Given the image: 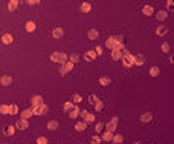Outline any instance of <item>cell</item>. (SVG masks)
<instances>
[{
    "label": "cell",
    "mask_w": 174,
    "mask_h": 144,
    "mask_svg": "<svg viewBox=\"0 0 174 144\" xmlns=\"http://www.w3.org/2000/svg\"><path fill=\"white\" fill-rule=\"evenodd\" d=\"M121 54H123V58H121V63H123V67H125V69L133 67L134 63H136V56H133V54L129 53L126 48L123 50V51H121Z\"/></svg>",
    "instance_id": "6da1fadb"
},
{
    "label": "cell",
    "mask_w": 174,
    "mask_h": 144,
    "mask_svg": "<svg viewBox=\"0 0 174 144\" xmlns=\"http://www.w3.org/2000/svg\"><path fill=\"white\" fill-rule=\"evenodd\" d=\"M50 59L53 61V63H58V64L64 66L67 61H69V54L64 53V51H54V53L50 56Z\"/></svg>",
    "instance_id": "7a4b0ae2"
},
{
    "label": "cell",
    "mask_w": 174,
    "mask_h": 144,
    "mask_svg": "<svg viewBox=\"0 0 174 144\" xmlns=\"http://www.w3.org/2000/svg\"><path fill=\"white\" fill-rule=\"evenodd\" d=\"M120 43V40H118V35H110L107 40H105V46H107V50L110 51H113L115 50V46Z\"/></svg>",
    "instance_id": "3957f363"
},
{
    "label": "cell",
    "mask_w": 174,
    "mask_h": 144,
    "mask_svg": "<svg viewBox=\"0 0 174 144\" xmlns=\"http://www.w3.org/2000/svg\"><path fill=\"white\" fill-rule=\"evenodd\" d=\"M118 122H120V119H118V117H112V119H110V122L105 123V131L115 133V130H117V127H118Z\"/></svg>",
    "instance_id": "277c9868"
},
{
    "label": "cell",
    "mask_w": 174,
    "mask_h": 144,
    "mask_svg": "<svg viewBox=\"0 0 174 144\" xmlns=\"http://www.w3.org/2000/svg\"><path fill=\"white\" fill-rule=\"evenodd\" d=\"M70 71H74V63H70V61H67V63L64 66H61V69H59L61 75H67Z\"/></svg>",
    "instance_id": "5b68a950"
},
{
    "label": "cell",
    "mask_w": 174,
    "mask_h": 144,
    "mask_svg": "<svg viewBox=\"0 0 174 144\" xmlns=\"http://www.w3.org/2000/svg\"><path fill=\"white\" fill-rule=\"evenodd\" d=\"M32 112H34V115H45L46 112H48V106H46V104H42V106H38V107H32Z\"/></svg>",
    "instance_id": "8992f818"
},
{
    "label": "cell",
    "mask_w": 174,
    "mask_h": 144,
    "mask_svg": "<svg viewBox=\"0 0 174 144\" xmlns=\"http://www.w3.org/2000/svg\"><path fill=\"white\" fill-rule=\"evenodd\" d=\"M139 120L142 123H150L153 120V114H152V112H144V114H141Z\"/></svg>",
    "instance_id": "52a82bcc"
},
{
    "label": "cell",
    "mask_w": 174,
    "mask_h": 144,
    "mask_svg": "<svg viewBox=\"0 0 174 144\" xmlns=\"http://www.w3.org/2000/svg\"><path fill=\"white\" fill-rule=\"evenodd\" d=\"M30 104H32V107H38V106H42V104H43V96H40V95L32 96V99H30Z\"/></svg>",
    "instance_id": "ba28073f"
},
{
    "label": "cell",
    "mask_w": 174,
    "mask_h": 144,
    "mask_svg": "<svg viewBox=\"0 0 174 144\" xmlns=\"http://www.w3.org/2000/svg\"><path fill=\"white\" fill-rule=\"evenodd\" d=\"M14 127H16L18 130H27V128H29V122L24 120V119H19L18 122L14 123Z\"/></svg>",
    "instance_id": "9c48e42d"
},
{
    "label": "cell",
    "mask_w": 174,
    "mask_h": 144,
    "mask_svg": "<svg viewBox=\"0 0 174 144\" xmlns=\"http://www.w3.org/2000/svg\"><path fill=\"white\" fill-rule=\"evenodd\" d=\"M142 14H145V16H152V14H155V8H153L152 5H144L142 7Z\"/></svg>",
    "instance_id": "30bf717a"
},
{
    "label": "cell",
    "mask_w": 174,
    "mask_h": 144,
    "mask_svg": "<svg viewBox=\"0 0 174 144\" xmlns=\"http://www.w3.org/2000/svg\"><path fill=\"white\" fill-rule=\"evenodd\" d=\"M11 83H13V79H11L10 75H2L0 77V85H2V87H10Z\"/></svg>",
    "instance_id": "8fae6325"
},
{
    "label": "cell",
    "mask_w": 174,
    "mask_h": 144,
    "mask_svg": "<svg viewBox=\"0 0 174 144\" xmlns=\"http://www.w3.org/2000/svg\"><path fill=\"white\" fill-rule=\"evenodd\" d=\"M97 83H99L101 87H107V85H110V83H112V79H110L109 75H102V77H99V80H97Z\"/></svg>",
    "instance_id": "7c38bea8"
},
{
    "label": "cell",
    "mask_w": 174,
    "mask_h": 144,
    "mask_svg": "<svg viewBox=\"0 0 174 144\" xmlns=\"http://www.w3.org/2000/svg\"><path fill=\"white\" fill-rule=\"evenodd\" d=\"M0 40H2V43H3V45H11L14 38H13V35H11V34H3Z\"/></svg>",
    "instance_id": "4fadbf2b"
},
{
    "label": "cell",
    "mask_w": 174,
    "mask_h": 144,
    "mask_svg": "<svg viewBox=\"0 0 174 144\" xmlns=\"http://www.w3.org/2000/svg\"><path fill=\"white\" fill-rule=\"evenodd\" d=\"M83 58H85L86 61H94V59L97 58V54H96V51H94V50H88V51L83 54Z\"/></svg>",
    "instance_id": "5bb4252c"
},
{
    "label": "cell",
    "mask_w": 174,
    "mask_h": 144,
    "mask_svg": "<svg viewBox=\"0 0 174 144\" xmlns=\"http://www.w3.org/2000/svg\"><path fill=\"white\" fill-rule=\"evenodd\" d=\"M113 133H110V131H104V133H101V138H102V141L104 143H110V141H113Z\"/></svg>",
    "instance_id": "9a60e30c"
},
{
    "label": "cell",
    "mask_w": 174,
    "mask_h": 144,
    "mask_svg": "<svg viewBox=\"0 0 174 144\" xmlns=\"http://www.w3.org/2000/svg\"><path fill=\"white\" fill-rule=\"evenodd\" d=\"M34 115V112H32V109H22L21 111V119H24V120H29L30 117Z\"/></svg>",
    "instance_id": "2e32d148"
},
{
    "label": "cell",
    "mask_w": 174,
    "mask_h": 144,
    "mask_svg": "<svg viewBox=\"0 0 174 144\" xmlns=\"http://www.w3.org/2000/svg\"><path fill=\"white\" fill-rule=\"evenodd\" d=\"M91 10H93V5L90 2H83L80 5V11H82V13H90Z\"/></svg>",
    "instance_id": "e0dca14e"
},
{
    "label": "cell",
    "mask_w": 174,
    "mask_h": 144,
    "mask_svg": "<svg viewBox=\"0 0 174 144\" xmlns=\"http://www.w3.org/2000/svg\"><path fill=\"white\" fill-rule=\"evenodd\" d=\"M155 16H157L158 21H165V19H168V11L166 10H158L155 13Z\"/></svg>",
    "instance_id": "ac0fdd59"
},
{
    "label": "cell",
    "mask_w": 174,
    "mask_h": 144,
    "mask_svg": "<svg viewBox=\"0 0 174 144\" xmlns=\"http://www.w3.org/2000/svg\"><path fill=\"white\" fill-rule=\"evenodd\" d=\"M51 35H53V38H61L64 35V29H62V27H54Z\"/></svg>",
    "instance_id": "d6986e66"
},
{
    "label": "cell",
    "mask_w": 174,
    "mask_h": 144,
    "mask_svg": "<svg viewBox=\"0 0 174 144\" xmlns=\"http://www.w3.org/2000/svg\"><path fill=\"white\" fill-rule=\"evenodd\" d=\"M155 34H157L158 37L166 35V34H168V27H166V26H158V27H157V30H155Z\"/></svg>",
    "instance_id": "ffe728a7"
},
{
    "label": "cell",
    "mask_w": 174,
    "mask_h": 144,
    "mask_svg": "<svg viewBox=\"0 0 174 144\" xmlns=\"http://www.w3.org/2000/svg\"><path fill=\"white\" fill-rule=\"evenodd\" d=\"M97 37H99V30L97 29H90L88 30V38L90 40H97Z\"/></svg>",
    "instance_id": "44dd1931"
},
{
    "label": "cell",
    "mask_w": 174,
    "mask_h": 144,
    "mask_svg": "<svg viewBox=\"0 0 174 144\" xmlns=\"http://www.w3.org/2000/svg\"><path fill=\"white\" fill-rule=\"evenodd\" d=\"M110 58H112L113 61H121L123 54H121V51H118V50H113V51H110Z\"/></svg>",
    "instance_id": "7402d4cb"
},
{
    "label": "cell",
    "mask_w": 174,
    "mask_h": 144,
    "mask_svg": "<svg viewBox=\"0 0 174 144\" xmlns=\"http://www.w3.org/2000/svg\"><path fill=\"white\" fill-rule=\"evenodd\" d=\"M86 127H88V125H86V122H85V120H80V122H77V123H75V130H77V131H80V133L86 130Z\"/></svg>",
    "instance_id": "603a6c76"
},
{
    "label": "cell",
    "mask_w": 174,
    "mask_h": 144,
    "mask_svg": "<svg viewBox=\"0 0 174 144\" xmlns=\"http://www.w3.org/2000/svg\"><path fill=\"white\" fill-rule=\"evenodd\" d=\"M46 127H48L50 131H54V130H58V128H59V122H58V120H50Z\"/></svg>",
    "instance_id": "cb8c5ba5"
},
{
    "label": "cell",
    "mask_w": 174,
    "mask_h": 144,
    "mask_svg": "<svg viewBox=\"0 0 174 144\" xmlns=\"http://www.w3.org/2000/svg\"><path fill=\"white\" fill-rule=\"evenodd\" d=\"M35 29H37V26H35L34 21H27L26 22V32H35Z\"/></svg>",
    "instance_id": "d4e9b609"
},
{
    "label": "cell",
    "mask_w": 174,
    "mask_h": 144,
    "mask_svg": "<svg viewBox=\"0 0 174 144\" xmlns=\"http://www.w3.org/2000/svg\"><path fill=\"white\" fill-rule=\"evenodd\" d=\"M18 7H19V2H18V0H10V2H8V10H10V11L18 10Z\"/></svg>",
    "instance_id": "484cf974"
},
{
    "label": "cell",
    "mask_w": 174,
    "mask_h": 144,
    "mask_svg": "<svg viewBox=\"0 0 174 144\" xmlns=\"http://www.w3.org/2000/svg\"><path fill=\"white\" fill-rule=\"evenodd\" d=\"M104 131H105V123L97 122L96 123V135H101V133H104Z\"/></svg>",
    "instance_id": "4316f807"
},
{
    "label": "cell",
    "mask_w": 174,
    "mask_h": 144,
    "mask_svg": "<svg viewBox=\"0 0 174 144\" xmlns=\"http://www.w3.org/2000/svg\"><path fill=\"white\" fill-rule=\"evenodd\" d=\"M75 107H77V106H75L72 101H67V103H64V111H67V112H72Z\"/></svg>",
    "instance_id": "83f0119b"
},
{
    "label": "cell",
    "mask_w": 174,
    "mask_h": 144,
    "mask_svg": "<svg viewBox=\"0 0 174 144\" xmlns=\"http://www.w3.org/2000/svg\"><path fill=\"white\" fill-rule=\"evenodd\" d=\"M80 112H82V109L77 106V107H75L72 112H69V117H70V119H77L78 115H80Z\"/></svg>",
    "instance_id": "f1b7e54d"
},
{
    "label": "cell",
    "mask_w": 174,
    "mask_h": 144,
    "mask_svg": "<svg viewBox=\"0 0 174 144\" xmlns=\"http://www.w3.org/2000/svg\"><path fill=\"white\" fill-rule=\"evenodd\" d=\"M145 63V56L144 54H137L136 56V63H134V66H142Z\"/></svg>",
    "instance_id": "f546056e"
},
{
    "label": "cell",
    "mask_w": 174,
    "mask_h": 144,
    "mask_svg": "<svg viewBox=\"0 0 174 144\" xmlns=\"http://www.w3.org/2000/svg\"><path fill=\"white\" fill-rule=\"evenodd\" d=\"M149 74L152 77H158V74H160V69H158V66H152V67L149 69Z\"/></svg>",
    "instance_id": "4dcf8cb0"
},
{
    "label": "cell",
    "mask_w": 174,
    "mask_h": 144,
    "mask_svg": "<svg viewBox=\"0 0 174 144\" xmlns=\"http://www.w3.org/2000/svg\"><path fill=\"white\" fill-rule=\"evenodd\" d=\"M83 120L86 122V125H90V123H94V122H96V119H94V114H90V112L86 114V117L83 119Z\"/></svg>",
    "instance_id": "1f68e13d"
},
{
    "label": "cell",
    "mask_w": 174,
    "mask_h": 144,
    "mask_svg": "<svg viewBox=\"0 0 174 144\" xmlns=\"http://www.w3.org/2000/svg\"><path fill=\"white\" fill-rule=\"evenodd\" d=\"M14 133H16V127H14V125L6 127V130H5V135H6V136H13Z\"/></svg>",
    "instance_id": "d6a6232c"
},
{
    "label": "cell",
    "mask_w": 174,
    "mask_h": 144,
    "mask_svg": "<svg viewBox=\"0 0 174 144\" xmlns=\"http://www.w3.org/2000/svg\"><path fill=\"white\" fill-rule=\"evenodd\" d=\"M80 54H78V53H72V54H70V56H69V61H70V63H78V61H80Z\"/></svg>",
    "instance_id": "836d02e7"
},
{
    "label": "cell",
    "mask_w": 174,
    "mask_h": 144,
    "mask_svg": "<svg viewBox=\"0 0 174 144\" xmlns=\"http://www.w3.org/2000/svg\"><path fill=\"white\" fill-rule=\"evenodd\" d=\"M123 141H125V138H123V135H115L113 136V144H123Z\"/></svg>",
    "instance_id": "e575fe53"
},
{
    "label": "cell",
    "mask_w": 174,
    "mask_h": 144,
    "mask_svg": "<svg viewBox=\"0 0 174 144\" xmlns=\"http://www.w3.org/2000/svg\"><path fill=\"white\" fill-rule=\"evenodd\" d=\"M161 51H163V53H169V51H171V43L163 42V43H161Z\"/></svg>",
    "instance_id": "d590c367"
},
{
    "label": "cell",
    "mask_w": 174,
    "mask_h": 144,
    "mask_svg": "<svg viewBox=\"0 0 174 144\" xmlns=\"http://www.w3.org/2000/svg\"><path fill=\"white\" fill-rule=\"evenodd\" d=\"M88 101H90V104L91 106H96L97 103H99V98H97L96 95H90V98H88Z\"/></svg>",
    "instance_id": "8d00e7d4"
},
{
    "label": "cell",
    "mask_w": 174,
    "mask_h": 144,
    "mask_svg": "<svg viewBox=\"0 0 174 144\" xmlns=\"http://www.w3.org/2000/svg\"><path fill=\"white\" fill-rule=\"evenodd\" d=\"M82 95H78V93H75V95H72V103L74 104H80L82 103Z\"/></svg>",
    "instance_id": "74e56055"
},
{
    "label": "cell",
    "mask_w": 174,
    "mask_h": 144,
    "mask_svg": "<svg viewBox=\"0 0 174 144\" xmlns=\"http://www.w3.org/2000/svg\"><path fill=\"white\" fill-rule=\"evenodd\" d=\"M0 114H10V106L8 104H0Z\"/></svg>",
    "instance_id": "f35d334b"
},
{
    "label": "cell",
    "mask_w": 174,
    "mask_h": 144,
    "mask_svg": "<svg viewBox=\"0 0 174 144\" xmlns=\"http://www.w3.org/2000/svg\"><path fill=\"white\" fill-rule=\"evenodd\" d=\"M101 143H102L101 135H94L93 138H91V144H101Z\"/></svg>",
    "instance_id": "ab89813d"
},
{
    "label": "cell",
    "mask_w": 174,
    "mask_h": 144,
    "mask_svg": "<svg viewBox=\"0 0 174 144\" xmlns=\"http://www.w3.org/2000/svg\"><path fill=\"white\" fill-rule=\"evenodd\" d=\"M18 111H19V109H18L16 104H11V106H10V114H11V115H16Z\"/></svg>",
    "instance_id": "60d3db41"
},
{
    "label": "cell",
    "mask_w": 174,
    "mask_h": 144,
    "mask_svg": "<svg viewBox=\"0 0 174 144\" xmlns=\"http://www.w3.org/2000/svg\"><path fill=\"white\" fill-rule=\"evenodd\" d=\"M94 111H96V112H101V111H104V103H102V101H99V103H97L96 106H94Z\"/></svg>",
    "instance_id": "b9f144b4"
},
{
    "label": "cell",
    "mask_w": 174,
    "mask_h": 144,
    "mask_svg": "<svg viewBox=\"0 0 174 144\" xmlns=\"http://www.w3.org/2000/svg\"><path fill=\"white\" fill-rule=\"evenodd\" d=\"M37 144H48V139L45 136H38L37 138Z\"/></svg>",
    "instance_id": "7bdbcfd3"
},
{
    "label": "cell",
    "mask_w": 174,
    "mask_h": 144,
    "mask_svg": "<svg viewBox=\"0 0 174 144\" xmlns=\"http://www.w3.org/2000/svg\"><path fill=\"white\" fill-rule=\"evenodd\" d=\"M94 51H96V54H97V56H99V54H102V53H104V48H102V46H96V50H94Z\"/></svg>",
    "instance_id": "ee69618b"
},
{
    "label": "cell",
    "mask_w": 174,
    "mask_h": 144,
    "mask_svg": "<svg viewBox=\"0 0 174 144\" xmlns=\"http://www.w3.org/2000/svg\"><path fill=\"white\" fill-rule=\"evenodd\" d=\"M27 3H29V5H38L40 0H27Z\"/></svg>",
    "instance_id": "f6af8a7d"
},
{
    "label": "cell",
    "mask_w": 174,
    "mask_h": 144,
    "mask_svg": "<svg viewBox=\"0 0 174 144\" xmlns=\"http://www.w3.org/2000/svg\"><path fill=\"white\" fill-rule=\"evenodd\" d=\"M166 7H168V8H174V2L173 0H168V2H166Z\"/></svg>",
    "instance_id": "bcb514c9"
},
{
    "label": "cell",
    "mask_w": 174,
    "mask_h": 144,
    "mask_svg": "<svg viewBox=\"0 0 174 144\" xmlns=\"http://www.w3.org/2000/svg\"><path fill=\"white\" fill-rule=\"evenodd\" d=\"M86 114H88V111H85V109H82L80 115H82V117H83V119H85V117H86Z\"/></svg>",
    "instance_id": "7dc6e473"
},
{
    "label": "cell",
    "mask_w": 174,
    "mask_h": 144,
    "mask_svg": "<svg viewBox=\"0 0 174 144\" xmlns=\"http://www.w3.org/2000/svg\"><path fill=\"white\" fill-rule=\"evenodd\" d=\"M169 63L174 64V54H171V58H169Z\"/></svg>",
    "instance_id": "c3c4849f"
},
{
    "label": "cell",
    "mask_w": 174,
    "mask_h": 144,
    "mask_svg": "<svg viewBox=\"0 0 174 144\" xmlns=\"http://www.w3.org/2000/svg\"><path fill=\"white\" fill-rule=\"evenodd\" d=\"M134 144H144V143H141V141H137V143H134Z\"/></svg>",
    "instance_id": "681fc988"
},
{
    "label": "cell",
    "mask_w": 174,
    "mask_h": 144,
    "mask_svg": "<svg viewBox=\"0 0 174 144\" xmlns=\"http://www.w3.org/2000/svg\"><path fill=\"white\" fill-rule=\"evenodd\" d=\"M0 38H2V37H0Z\"/></svg>",
    "instance_id": "f907efd6"
},
{
    "label": "cell",
    "mask_w": 174,
    "mask_h": 144,
    "mask_svg": "<svg viewBox=\"0 0 174 144\" xmlns=\"http://www.w3.org/2000/svg\"><path fill=\"white\" fill-rule=\"evenodd\" d=\"M0 144H2V143H0Z\"/></svg>",
    "instance_id": "816d5d0a"
}]
</instances>
